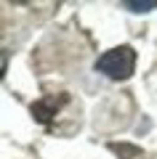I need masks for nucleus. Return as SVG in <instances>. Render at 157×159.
I'll list each match as a JSON object with an SVG mask.
<instances>
[{
	"instance_id": "f257e3e1",
	"label": "nucleus",
	"mask_w": 157,
	"mask_h": 159,
	"mask_svg": "<svg viewBox=\"0 0 157 159\" xmlns=\"http://www.w3.org/2000/svg\"><path fill=\"white\" fill-rule=\"evenodd\" d=\"M133 69H136V51L130 45H117L96 58V72H101L109 80H117V82L128 80Z\"/></svg>"
},
{
	"instance_id": "f03ea898",
	"label": "nucleus",
	"mask_w": 157,
	"mask_h": 159,
	"mask_svg": "<svg viewBox=\"0 0 157 159\" xmlns=\"http://www.w3.org/2000/svg\"><path fill=\"white\" fill-rule=\"evenodd\" d=\"M56 111H59V101L56 98H43V101L32 103V114H35V119H40V122H48Z\"/></svg>"
},
{
	"instance_id": "7ed1b4c3",
	"label": "nucleus",
	"mask_w": 157,
	"mask_h": 159,
	"mask_svg": "<svg viewBox=\"0 0 157 159\" xmlns=\"http://www.w3.org/2000/svg\"><path fill=\"white\" fill-rule=\"evenodd\" d=\"M109 151L120 154L123 159H136V157H141V148H139V146H130V143H109Z\"/></svg>"
},
{
	"instance_id": "20e7f679",
	"label": "nucleus",
	"mask_w": 157,
	"mask_h": 159,
	"mask_svg": "<svg viewBox=\"0 0 157 159\" xmlns=\"http://www.w3.org/2000/svg\"><path fill=\"white\" fill-rule=\"evenodd\" d=\"M123 8H128L130 13H146V11H155L157 8V0H125Z\"/></svg>"
}]
</instances>
